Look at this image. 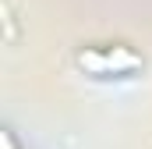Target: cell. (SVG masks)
Here are the masks:
<instances>
[{
    "label": "cell",
    "mask_w": 152,
    "mask_h": 149,
    "mask_svg": "<svg viewBox=\"0 0 152 149\" xmlns=\"http://www.w3.org/2000/svg\"><path fill=\"white\" fill-rule=\"evenodd\" d=\"M75 68L78 74L92 78V82H134L145 71V57L131 46V43H81L75 50Z\"/></svg>",
    "instance_id": "6da1fadb"
},
{
    "label": "cell",
    "mask_w": 152,
    "mask_h": 149,
    "mask_svg": "<svg viewBox=\"0 0 152 149\" xmlns=\"http://www.w3.org/2000/svg\"><path fill=\"white\" fill-rule=\"evenodd\" d=\"M0 149H21V146H18V139H14V131H11V128H4V131H0Z\"/></svg>",
    "instance_id": "7a4b0ae2"
}]
</instances>
